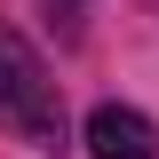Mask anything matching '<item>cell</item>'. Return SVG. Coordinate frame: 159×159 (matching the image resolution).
Returning a JSON list of instances; mask_svg holds the SVG:
<instances>
[{
  "label": "cell",
  "instance_id": "cell-1",
  "mask_svg": "<svg viewBox=\"0 0 159 159\" xmlns=\"http://www.w3.org/2000/svg\"><path fill=\"white\" fill-rule=\"evenodd\" d=\"M0 127H16V135L40 143V151H56V143H64L56 80H48V64L24 48V32H8V24H0Z\"/></svg>",
  "mask_w": 159,
  "mask_h": 159
},
{
  "label": "cell",
  "instance_id": "cell-2",
  "mask_svg": "<svg viewBox=\"0 0 159 159\" xmlns=\"http://www.w3.org/2000/svg\"><path fill=\"white\" fill-rule=\"evenodd\" d=\"M88 159H159V127L135 103H96L88 111Z\"/></svg>",
  "mask_w": 159,
  "mask_h": 159
}]
</instances>
